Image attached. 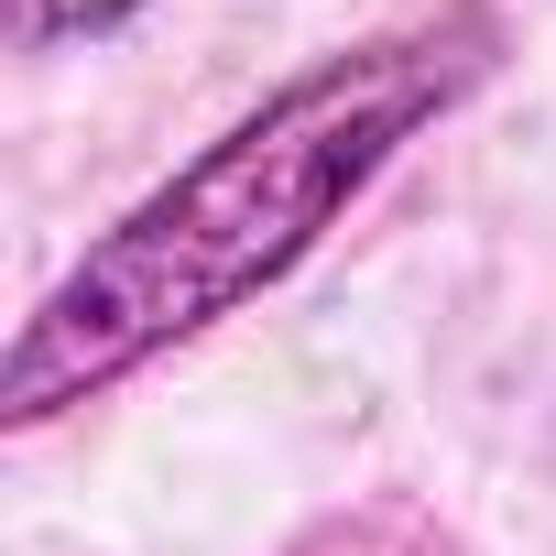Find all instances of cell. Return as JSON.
<instances>
[{
  "instance_id": "1",
  "label": "cell",
  "mask_w": 556,
  "mask_h": 556,
  "mask_svg": "<svg viewBox=\"0 0 556 556\" xmlns=\"http://www.w3.org/2000/svg\"><path fill=\"white\" fill-rule=\"evenodd\" d=\"M480 77V23H437V34H382L317 77H295L285 99H262L251 121H229L197 164H175L110 240H88L66 262V285L34 306V328L12 339L0 371V415L45 426L55 404L110 393L121 371H142L153 350L197 339L207 317L251 306L262 285L328 240V218Z\"/></svg>"
},
{
  "instance_id": "2",
  "label": "cell",
  "mask_w": 556,
  "mask_h": 556,
  "mask_svg": "<svg viewBox=\"0 0 556 556\" xmlns=\"http://www.w3.org/2000/svg\"><path fill=\"white\" fill-rule=\"evenodd\" d=\"M142 0H12V34L23 45H88V34H121Z\"/></svg>"
}]
</instances>
